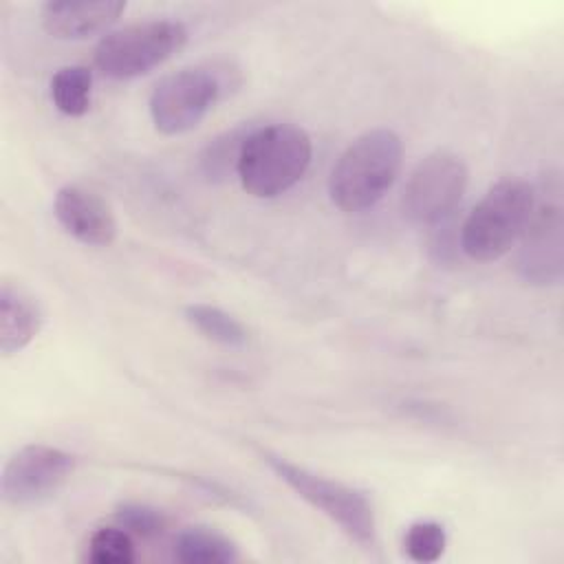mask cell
Returning a JSON list of instances; mask_svg holds the SVG:
<instances>
[{"label": "cell", "mask_w": 564, "mask_h": 564, "mask_svg": "<svg viewBox=\"0 0 564 564\" xmlns=\"http://www.w3.org/2000/svg\"><path fill=\"white\" fill-rule=\"evenodd\" d=\"M93 70L82 64L62 66L51 77V99L66 117H82L90 108Z\"/></svg>", "instance_id": "9a60e30c"}, {"label": "cell", "mask_w": 564, "mask_h": 564, "mask_svg": "<svg viewBox=\"0 0 564 564\" xmlns=\"http://www.w3.org/2000/svg\"><path fill=\"white\" fill-rule=\"evenodd\" d=\"M75 456L66 449L31 443L20 447L0 476L2 500L11 507H33L55 496L75 471Z\"/></svg>", "instance_id": "9c48e42d"}, {"label": "cell", "mask_w": 564, "mask_h": 564, "mask_svg": "<svg viewBox=\"0 0 564 564\" xmlns=\"http://www.w3.org/2000/svg\"><path fill=\"white\" fill-rule=\"evenodd\" d=\"M447 533L443 524L434 520H419L412 522L403 535V549L410 560L414 562H436L445 553Z\"/></svg>", "instance_id": "ac0fdd59"}, {"label": "cell", "mask_w": 564, "mask_h": 564, "mask_svg": "<svg viewBox=\"0 0 564 564\" xmlns=\"http://www.w3.org/2000/svg\"><path fill=\"white\" fill-rule=\"evenodd\" d=\"M535 200V185L507 176L496 181L460 227V247L476 262L507 256L522 236Z\"/></svg>", "instance_id": "3957f363"}, {"label": "cell", "mask_w": 564, "mask_h": 564, "mask_svg": "<svg viewBox=\"0 0 564 564\" xmlns=\"http://www.w3.org/2000/svg\"><path fill=\"white\" fill-rule=\"evenodd\" d=\"M223 77L214 68L192 66L161 77L148 99L154 128L165 137L194 130L223 95Z\"/></svg>", "instance_id": "ba28073f"}, {"label": "cell", "mask_w": 564, "mask_h": 564, "mask_svg": "<svg viewBox=\"0 0 564 564\" xmlns=\"http://www.w3.org/2000/svg\"><path fill=\"white\" fill-rule=\"evenodd\" d=\"M262 460L286 487L326 516L348 540L364 549L375 546L377 516L366 491L271 452H262Z\"/></svg>", "instance_id": "277c9868"}, {"label": "cell", "mask_w": 564, "mask_h": 564, "mask_svg": "<svg viewBox=\"0 0 564 564\" xmlns=\"http://www.w3.org/2000/svg\"><path fill=\"white\" fill-rule=\"evenodd\" d=\"M40 302L13 280L0 284V350L4 357L24 350L42 330Z\"/></svg>", "instance_id": "7c38bea8"}, {"label": "cell", "mask_w": 564, "mask_h": 564, "mask_svg": "<svg viewBox=\"0 0 564 564\" xmlns=\"http://www.w3.org/2000/svg\"><path fill=\"white\" fill-rule=\"evenodd\" d=\"M62 229L88 247H108L117 238V218L104 196L82 185H62L53 198Z\"/></svg>", "instance_id": "30bf717a"}, {"label": "cell", "mask_w": 564, "mask_h": 564, "mask_svg": "<svg viewBox=\"0 0 564 564\" xmlns=\"http://www.w3.org/2000/svg\"><path fill=\"white\" fill-rule=\"evenodd\" d=\"M86 557L93 564H130L137 557L132 533L117 527H99L90 533Z\"/></svg>", "instance_id": "e0dca14e"}, {"label": "cell", "mask_w": 564, "mask_h": 564, "mask_svg": "<svg viewBox=\"0 0 564 564\" xmlns=\"http://www.w3.org/2000/svg\"><path fill=\"white\" fill-rule=\"evenodd\" d=\"M183 317L198 335H203L205 339H209L218 346L242 348L249 341L247 326L220 306L205 304V302L187 304L183 308Z\"/></svg>", "instance_id": "5bb4252c"}, {"label": "cell", "mask_w": 564, "mask_h": 564, "mask_svg": "<svg viewBox=\"0 0 564 564\" xmlns=\"http://www.w3.org/2000/svg\"><path fill=\"white\" fill-rule=\"evenodd\" d=\"M126 11L121 0H57L42 4V26L57 40H88L108 33Z\"/></svg>", "instance_id": "8fae6325"}, {"label": "cell", "mask_w": 564, "mask_h": 564, "mask_svg": "<svg viewBox=\"0 0 564 564\" xmlns=\"http://www.w3.org/2000/svg\"><path fill=\"white\" fill-rule=\"evenodd\" d=\"M562 187L557 178H549L540 189L531 216L516 249V273L533 286L560 284L564 273V218H562Z\"/></svg>", "instance_id": "52a82bcc"}, {"label": "cell", "mask_w": 564, "mask_h": 564, "mask_svg": "<svg viewBox=\"0 0 564 564\" xmlns=\"http://www.w3.org/2000/svg\"><path fill=\"white\" fill-rule=\"evenodd\" d=\"M311 156V137L295 123L251 128L240 150L236 176L249 196L275 198L306 174Z\"/></svg>", "instance_id": "7a4b0ae2"}, {"label": "cell", "mask_w": 564, "mask_h": 564, "mask_svg": "<svg viewBox=\"0 0 564 564\" xmlns=\"http://www.w3.org/2000/svg\"><path fill=\"white\" fill-rule=\"evenodd\" d=\"M403 163L401 137L390 128L359 134L335 161L328 176V196L346 214L377 205L392 187Z\"/></svg>", "instance_id": "6da1fadb"}, {"label": "cell", "mask_w": 564, "mask_h": 564, "mask_svg": "<svg viewBox=\"0 0 564 564\" xmlns=\"http://www.w3.org/2000/svg\"><path fill=\"white\" fill-rule=\"evenodd\" d=\"M174 557L183 564H231L240 553L238 546L216 529L185 527L174 538Z\"/></svg>", "instance_id": "4fadbf2b"}, {"label": "cell", "mask_w": 564, "mask_h": 564, "mask_svg": "<svg viewBox=\"0 0 564 564\" xmlns=\"http://www.w3.org/2000/svg\"><path fill=\"white\" fill-rule=\"evenodd\" d=\"M115 520L121 529L139 538H156L163 533L167 524V518L159 509L143 502L119 505L115 511Z\"/></svg>", "instance_id": "d6986e66"}, {"label": "cell", "mask_w": 564, "mask_h": 564, "mask_svg": "<svg viewBox=\"0 0 564 564\" xmlns=\"http://www.w3.org/2000/svg\"><path fill=\"white\" fill-rule=\"evenodd\" d=\"M467 183L469 170L458 154L449 150L427 154L405 181L401 194L403 218L416 227L443 225L460 205Z\"/></svg>", "instance_id": "8992f818"}, {"label": "cell", "mask_w": 564, "mask_h": 564, "mask_svg": "<svg viewBox=\"0 0 564 564\" xmlns=\"http://www.w3.org/2000/svg\"><path fill=\"white\" fill-rule=\"evenodd\" d=\"M251 128L247 126H238L229 132H223L218 137H214L198 156V165L203 176H207V181H227L231 174H236L238 167V159H240V150L242 143L247 139Z\"/></svg>", "instance_id": "2e32d148"}, {"label": "cell", "mask_w": 564, "mask_h": 564, "mask_svg": "<svg viewBox=\"0 0 564 564\" xmlns=\"http://www.w3.org/2000/svg\"><path fill=\"white\" fill-rule=\"evenodd\" d=\"M185 42L187 26L178 20L134 22L101 35L93 62L108 79H134L167 62Z\"/></svg>", "instance_id": "5b68a950"}]
</instances>
